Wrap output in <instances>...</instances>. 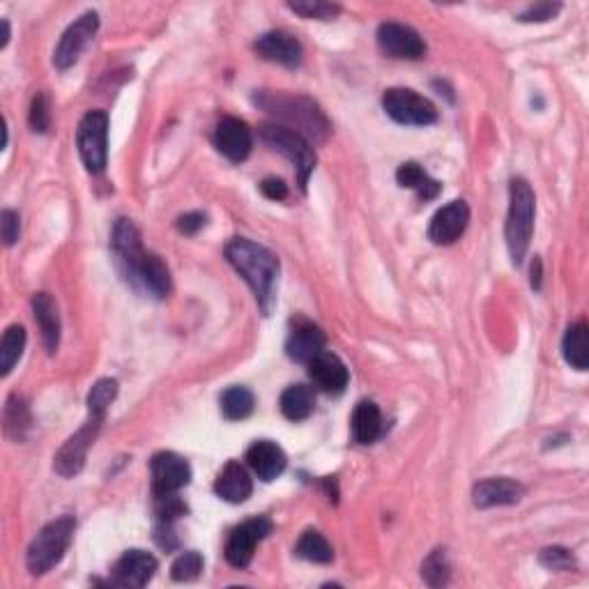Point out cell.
I'll list each match as a JSON object with an SVG mask.
<instances>
[{"mask_svg": "<svg viewBox=\"0 0 589 589\" xmlns=\"http://www.w3.org/2000/svg\"><path fill=\"white\" fill-rule=\"evenodd\" d=\"M247 463L260 481H274L286 470L288 458L277 442L258 440L247 449Z\"/></svg>", "mask_w": 589, "mask_h": 589, "instance_id": "obj_22", "label": "cell"}, {"mask_svg": "<svg viewBox=\"0 0 589 589\" xmlns=\"http://www.w3.org/2000/svg\"><path fill=\"white\" fill-rule=\"evenodd\" d=\"M260 191H263V196L270 198V201H286V198H288L286 182L279 180V178H267V180H263V185H260Z\"/></svg>", "mask_w": 589, "mask_h": 589, "instance_id": "obj_42", "label": "cell"}, {"mask_svg": "<svg viewBox=\"0 0 589 589\" xmlns=\"http://www.w3.org/2000/svg\"><path fill=\"white\" fill-rule=\"evenodd\" d=\"M562 353L566 364L573 366L576 371H587L589 366V334H587V323L585 320H578L576 325H571L564 334L562 341Z\"/></svg>", "mask_w": 589, "mask_h": 589, "instance_id": "obj_27", "label": "cell"}, {"mask_svg": "<svg viewBox=\"0 0 589 589\" xmlns=\"http://www.w3.org/2000/svg\"><path fill=\"white\" fill-rule=\"evenodd\" d=\"M258 134L267 148L279 152V155L286 157L288 162L295 166L300 187L307 189L309 175L313 173V168H316V152H313V145L304 139V136L295 134L293 129L277 125V122H265V125H260Z\"/></svg>", "mask_w": 589, "mask_h": 589, "instance_id": "obj_5", "label": "cell"}, {"mask_svg": "<svg viewBox=\"0 0 589 589\" xmlns=\"http://www.w3.org/2000/svg\"><path fill=\"white\" fill-rule=\"evenodd\" d=\"M539 562L546 566L550 571H569L576 566V560H573L571 550L553 546V548H543L539 555Z\"/></svg>", "mask_w": 589, "mask_h": 589, "instance_id": "obj_37", "label": "cell"}, {"mask_svg": "<svg viewBox=\"0 0 589 589\" xmlns=\"http://www.w3.org/2000/svg\"><path fill=\"white\" fill-rule=\"evenodd\" d=\"M33 316L35 323L40 325L42 341L47 353L53 355L60 346V316L58 307L49 293H37L33 297Z\"/></svg>", "mask_w": 589, "mask_h": 589, "instance_id": "obj_24", "label": "cell"}, {"mask_svg": "<svg viewBox=\"0 0 589 589\" xmlns=\"http://www.w3.org/2000/svg\"><path fill=\"white\" fill-rule=\"evenodd\" d=\"M279 405L283 417L290 419V422H304V419L311 417L313 408H316V394L307 385H290L281 394Z\"/></svg>", "mask_w": 589, "mask_h": 589, "instance_id": "obj_28", "label": "cell"}, {"mask_svg": "<svg viewBox=\"0 0 589 589\" xmlns=\"http://www.w3.org/2000/svg\"><path fill=\"white\" fill-rule=\"evenodd\" d=\"M152 493L155 497L178 493L191 481V468L185 458L173 451H159L150 461Z\"/></svg>", "mask_w": 589, "mask_h": 589, "instance_id": "obj_11", "label": "cell"}, {"mask_svg": "<svg viewBox=\"0 0 589 589\" xmlns=\"http://www.w3.org/2000/svg\"><path fill=\"white\" fill-rule=\"evenodd\" d=\"M534 212H537V201H534V191L523 178L511 180L509 185V214L504 235H507L509 256L514 265L523 263V258L530 249L532 231H534Z\"/></svg>", "mask_w": 589, "mask_h": 589, "instance_id": "obj_3", "label": "cell"}, {"mask_svg": "<svg viewBox=\"0 0 589 589\" xmlns=\"http://www.w3.org/2000/svg\"><path fill=\"white\" fill-rule=\"evenodd\" d=\"M325 346H327V336L318 325L309 323V320H297L295 327L288 334L286 355L293 359V362L309 364L313 357L325 353Z\"/></svg>", "mask_w": 589, "mask_h": 589, "instance_id": "obj_18", "label": "cell"}, {"mask_svg": "<svg viewBox=\"0 0 589 589\" xmlns=\"http://www.w3.org/2000/svg\"><path fill=\"white\" fill-rule=\"evenodd\" d=\"M0 235H3L5 247L17 244L19 235H21V224H19V214L14 210L0 212Z\"/></svg>", "mask_w": 589, "mask_h": 589, "instance_id": "obj_40", "label": "cell"}, {"mask_svg": "<svg viewBox=\"0 0 589 589\" xmlns=\"http://www.w3.org/2000/svg\"><path fill=\"white\" fill-rule=\"evenodd\" d=\"M178 231L185 233V235H196L201 228L205 226V214L201 212H189V214H182L178 219Z\"/></svg>", "mask_w": 589, "mask_h": 589, "instance_id": "obj_43", "label": "cell"}, {"mask_svg": "<svg viewBox=\"0 0 589 589\" xmlns=\"http://www.w3.org/2000/svg\"><path fill=\"white\" fill-rule=\"evenodd\" d=\"M382 106H385L387 116L399 125L412 127H426L438 120V109H435L431 99L422 97L410 88H389L382 95Z\"/></svg>", "mask_w": 589, "mask_h": 589, "instance_id": "obj_7", "label": "cell"}, {"mask_svg": "<svg viewBox=\"0 0 589 589\" xmlns=\"http://www.w3.org/2000/svg\"><path fill=\"white\" fill-rule=\"evenodd\" d=\"M102 422H104V417L90 415L88 422L83 424L79 431H76L72 438L65 442L63 447H60L56 458H53V470H56L60 477L72 479L83 470V465H86L88 449L95 445L99 428H102Z\"/></svg>", "mask_w": 589, "mask_h": 589, "instance_id": "obj_8", "label": "cell"}, {"mask_svg": "<svg viewBox=\"0 0 589 589\" xmlns=\"http://www.w3.org/2000/svg\"><path fill=\"white\" fill-rule=\"evenodd\" d=\"M350 428H353V438L359 445L376 442L382 433V415L378 405L373 401H359L353 410Z\"/></svg>", "mask_w": 589, "mask_h": 589, "instance_id": "obj_25", "label": "cell"}, {"mask_svg": "<svg viewBox=\"0 0 589 589\" xmlns=\"http://www.w3.org/2000/svg\"><path fill=\"white\" fill-rule=\"evenodd\" d=\"M470 221V208L465 201H451L435 212L428 226V240L433 244H454L465 233Z\"/></svg>", "mask_w": 589, "mask_h": 589, "instance_id": "obj_16", "label": "cell"}, {"mask_svg": "<svg viewBox=\"0 0 589 589\" xmlns=\"http://www.w3.org/2000/svg\"><path fill=\"white\" fill-rule=\"evenodd\" d=\"M99 28V14L97 12H86L79 17L74 24L65 30L63 37H60L56 51H53V65L58 70H70L76 65V60L81 58L83 49L88 47V42L93 40Z\"/></svg>", "mask_w": 589, "mask_h": 589, "instance_id": "obj_10", "label": "cell"}, {"mask_svg": "<svg viewBox=\"0 0 589 589\" xmlns=\"http://www.w3.org/2000/svg\"><path fill=\"white\" fill-rule=\"evenodd\" d=\"M28 122L33 127V132H49L51 127V111H49V99L47 95H35L33 104H30V113H28Z\"/></svg>", "mask_w": 589, "mask_h": 589, "instance_id": "obj_38", "label": "cell"}, {"mask_svg": "<svg viewBox=\"0 0 589 589\" xmlns=\"http://www.w3.org/2000/svg\"><path fill=\"white\" fill-rule=\"evenodd\" d=\"M295 553L297 557H302V560L316 564H330L334 560V550L330 546V541L316 530H307L302 534L295 546Z\"/></svg>", "mask_w": 589, "mask_h": 589, "instance_id": "obj_31", "label": "cell"}, {"mask_svg": "<svg viewBox=\"0 0 589 589\" xmlns=\"http://www.w3.org/2000/svg\"><path fill=\"white\" fill-rule=\"evenodd\" d=\"M378 47L382 53H387L389 58L399 60H419L424 58L426 44L422 35L415 28L396 24V21H387L378 28Z\"/></svg>", "mask_w": 589, "mask_h": 589, "instance_id": "obj_12", "label": "cell"}, {"mask_svg": "<svg viewBox=\"0 0 589 589\" xmlns=\"http://www.w3.org/2000/svg\"><path fill=\"white\" fill-rule=\"evenodd\" d=\"M532 286L534 288H541V260L537 258L534 260V265H532Z\"/></svg>", "mask_w": 589, "mask_h": 589, "instance_id": "obj_44", "label": "cell"}, {"mask_svg": "<svg viewBox=\"0 0 589 589\" xmlns=\"http://www.w3.org/2000/svg\"><path fill=\"white\" fill-rule=\"evenodd\" d=\"M422 578L431 587H442L449 583V560L445 550H433L422 564Z\"/></svg>", "mask_w": 589, "mask_h": 589, "instance_id": "obj_34", "label": "cell"}, {"mask_svg": "<svg viewBox=\"0 0 589 589\" xmlns=\"http://www.w3.org/2000/svg\"><path fill=\"white\" fill-rule=\"evenodd\" d=\"M155 511H157V518L162 520V523H173L175 518L187 514V507H185V502H182L178 497V493H171V495L157 497Z\"/></svg>", "mask_w": 589, "mask_h": 589, "instance_id": "obj_39", "label": "cell"}, {"mask_svg": "<svg viewBox=\"0 0 589 589\" xmlns=\"http://www.w3.org/2000/svg\"><path fill=\"white\" fill-rule=\"evenodd\" d=\"M267 534H272V520L265 516L258 518H249L244 520L242 525H237L235 530H231L226 539V562L235 566V569H244L249 566L251 560H254L256 546L263 541Z\"/></svg>", "mask_w": 589, "mask_h": 589, "instance_id": "obj_9", "label": "cell"}, {"mask_svg": "<svg viewBox=\"0 0 589 589\" xmlns=\"http://www.w3.org/2000/svg\"><path fill=\"white\" fill-rule=\"evenodd\" d=\"M212 141L214 148L233 164H242L251 155V148H254L251 129L240 118H221L217 129H214Z\"/></svg>", "mask_w": 589, "mask_h": 589, "instance_id": "obj_13", "label": "cell"}, {"mask_svg": "<svg viewBox=\"0 0 589 589\" xmlns=\"http://www.w3.org/2000/svg\"><path fill=\"white\" fill-rule=\"evenodd\" d=\"M30 426V410L19 394H12L5 403V435L12 440H24Z\"/></svg>", "mask_w": 589, "mask_h": 589, "instance_id": "obj_32", "label": "cell"}, {"mask_svg": "<svg viewBox=\"0 0 589 589\" xmlns=\"http://www.w3.org/2000/svg\"><path fill=\"white\" fill-rule=\"evenodd\" d=\"M201 571H203V557L201 553H196V550H187V553H182L171 566V576L173 580H178V583L196 580L198 576H201Z\"/></svg>", "mask_w": 589, "mask_h": 589, "instance_id": "obj_35", "label": "cell"}, {"mask_svg": "<svg viewBox=\"0 0 589 589\" xmlns=\"http://www.w3.org/2000/svg\"><path fill=\"white\" fill-rule=\"evenodd\" d=\"M396 182H399L403 189H415L422 201H433V198H438L442 189L440 182L433 180L417 162L401 164L399 171H396Z\"/></svg>", "mask_w": 589, "mask_h": 589, "instance_id": "obj_26", "label": "cell"}, {"mask_svg": "<svg viewBox=\"0 0 589 589\" xmlns=\"http://www.w3.org/2000/svg\"><path fill=\"white\" fill-rule=\"evenodd\" d=\"M214 493L231 504H242L254 493V481H251L249 472L242 463L228 461L224 470L219 472L217 481H214Z\"/></svg>", "mask_w": 589, "mask_h": 589, "instance_id": "obj_23", "label": "cell"}, {"mask_svg": "<svg viewBox=\"0 0 589 589\" xmlns=\"http://www.w3.org/2000/svg\"><path fill=\"white\" fill-rule=\"evenodd\" d=\"M26 348V330L21 325H10L0 341V373L10 376L14 364L19 362Z\"/></svg>", "mask_w": 589, "mask_h": 589, "instance_id": "obj_30", "label": "cell"}, {"mask_svg": "<svg viewBox=\"0 0 589 589\" xmlns=\"http://www.w3.org/2000/svg\"><path fill=\"white\" fill-rule=\"evenodd\" d=\"M254 102L274 116L277 125L293 129L295 134L304 136L309 143H323L332 132L330 120H327L323 109L311 97L263 90V93L254 95Z\"/></svg>", "mask_w": 589, "mask_h": 589, "instance_id": "obj_2", "label": "cell"}, {"mask_svg": "<svg viewBox=\"0 0 589 589\" xmlns=\"http://www.w3.org/2000/svg\"><path fill=\"white\" fill-rule=\"evenodd\" d=\"M226 260L235 267V272L249 283L254 290L258 307L263 313L272 311L274 307V288H277L279 277V258L272 254L263 244H256L247 237H233L224 249Z\"/></svg>", "mask_w": 589, "mask_h": 589, "instance_id": "obj_1", "label": "cell"}, {"mask_svg": "<svg viewBox=\"0 0 589 589\" xmlns=\"http://www.w3.org/2000/svg\"><path fill=\"white\" fill-rule=\"evenodd\" d=\"M7 42H10V21L3 19V44H0V49H5Z\"/></svg>", "mask_w": 589, "mask_h": 589, "instance_id": "obj_45", "label": "cell"}, {"mask_svg": "<svg viewBox=\"0 0 589 589\" xmlns=\"http://www.w3.org/2000/svg\"><path fill=\"white\" fill-rule=\"evenodd\" d=\"M129 281L134 283V286L143 288L145 293H150L152 297H157V300H164L171 293V272H168V267L162 258L157 254H145L141 256L139 265H136V270L132 272V277Z\"/></svg>", "mask_w": 589, "mask_h": 589, "instance_id": "obj_19", "label": "cell"}, {"mask_svg": "<svg viewBox=\"0 0 589 589\" xmlns=\"http://www.w3.org/2000/svg\"><path fill=\"white\" fill-rule=\"evenodd\" d=\"M254 49L263 60L286 67H300L304 60L302 44L297 42V37L286 33V30H270V33L260 35Z\"/></svg>", "mask_w": 589, "mask_h": 589, "instance_id": "obj_15", "label": "cell"}, {"mask_svg": "<svg viewBox=\"0 0 589 589\" xmlns=\"http://www.w3.org/2000/svg\"><path fill=\"white\" fill-rule=\"evenodd\" d=\"M254 408L256 399L247 387L235 385L228 387L226 392L221 394V412H224V417L231 419V422H242V419H247L251 412H254Z\"/></svg>", "mask_w": 589, "mask_h": 589, "instance_id": "obj_29", "label": "cell"}, {"mask_svg": "<svg viewBox=\"0 0 589 589\" xmlns=\"http://www.w3.org/2000/svg\"><path fill=\"white\" fill-rule=\"evenodd\" d=\"M157 573V560L145 550H127L120 560L113 564L111 585L116 587H145Z\"/></svg>", "mask_w": 589, "mask_h": 589, "instance_id": "obj_14", "label": "cell"}, {"mask_svg": "<svg viewBox=\"0 0 589 589\" xmlns=\"http://www.w3.org/2000/svg\"><path fill=\"white\" fill-rule=\"evenodd\" d=\"M288 7L304 19H320V21H330L341 12L339 5L323 3V0H300V3H288Z\"/></svg>", "mask_w": 589, "mask_h": 589, "instance_id": "obj_36", "label": "cell"}, {"mask_svg": "<svg viewBox=\"0 0 589 589\" xmlns=\"http://www.w3.org/2000/svg\"><path fill=\"white\" fill-rule=\"evenodd\" d=\"M76 530V520L72 516H63L51 520L49 525H44L40 534L33 539V543L28 546L26 553V564L28 571L33 576H44L49 573L53 566H58L60 560H63L67 548H70L72 537Z\"/></svg>", "mask_w": 589, "mask_h": 589, "instance_id": "obj_4", "label": "cell"}, {"mask_svg": "<svg viewBox=\"0 0 589 589\" xmlns=\"http://www.w3.org/2000/svg\"><path fill=\"white\" fill-rule=\"evenodd\" d=\"M525 488L514 479L507 477H491L479 481L472 491L474 507L479 509H491V507H511L523 500Z\"/></svg>", "mask_w": 589, "mask_h": 589, "instance_id": "obj_17", "label": "cell"}, {"mask_svg": "<svg viewBox=\"0 0 589 589\" xmlns=\"http://www.w3.org/2000/svg\"><path fill=\"white\" fill-rule=\"evenodd\" d=\"M79 155L90 173H102L109 157V116L104 111H88L76 129Z\"/></svg>", "mask_w": 589, "mask_h": 589, "instance_id": "obj_6", "label": "cell"}, {"mask_svg": "<svg viewBox=\"0 0 589 589\" xmlns=\"http://www.w3.org/2000/svg\"><path fill=\"white\" fill-rule=\"evenodd\" d=\"M116 396H118L116 380L113 378L97 380L88 394V412L97 417H106V410H109V405L116 401Z\"/></svg>", "mask_w": 589, "mask_h": 589, "instance_id": "obj_33", "label": "cell"}, {"mask_svg": "<svg viewBox=\"0 0 589 589\" xmlns=\"http://www.w3.org/2000/svg\"><path fill=\"white\" fill-rule=\"evenodd\" d=\"M113 254L118 258V265L125 272V277H132V272L139 265L141 256L145 254L141 247V235L136 231V226L129 219H120L116 226H113V237H111Z\"/></svg>", "mask_w": 589, "mask_h": 589, "instance_id": "obj_21", "label": "cell"}, {"mask_svg": "<svg viewBox=\"0 0 589 589\" xmlns=\"http://www.w3.org/2000/svg\"><path fill=\"white\" fill-rule=\"evenodd\" d=\"M562 10L560 3H537L532 7H527V10L520 14V21H525V24H532V21H548L553 19L557 12Z\"/></svg>", "mask_w": 589, "mask_h": 589, "instance_id": "obj_41", "label": "cell"}, {"mask_svg": "<svg viewBox=\"0 0 589 589\" xmlns=\"http://www.w3.org/2000/svg\"><path fill=\"white\" fill-rule=\"evenodd\" d=\"M309 378L320 392L341 394L348 387V369L334 353H320L309 362Z\"/></svg>", "mask_w": 589, "mask_h": 589, "instance_id": "obj_20", "label": "cell"}]
</instances>
